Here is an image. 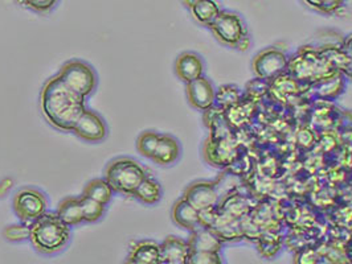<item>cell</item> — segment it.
<instances>
[{
    "instance_id": "7c38bea8",
    "label": "cell",
    "mask_w": 352,
    "mask_h": 264,
    "mask_svg": "<svg viewBox=\"0 0 352 264\" xmlns=\"http://www.w3.org/2000/svg\"><path fill=\"white\" fill-rule=\"evenodd\" d=\"M191 248L188 241H184L175 235L167 237L160 243L162 264H188Z\"/></svg>"
},
{
    "instance_id": "7402d4cb",
    "label": "cell",
    "mask_w": 352,
    "mask_h": 264,
    "mask_svg": "<svg viewBox=\"0 0 352 264\" xmlns=\"http://www.w3.org/2000/svg\"><path fill=\"white\" fill-rule=\"evenodd\" d=\"M272 81L273 84L270 86V90L274 94V97L282 102H285L287 97L297 94L300 90V82L290 73L289 74L282 73Z\"/></svg>"
},
{
    "instance_id": "5bb4252c",
    "label": "cell",
    "mask_w": 352,
    "mask_h": 264,
    "mask_svg": "<svg viewBox=\"0 0 352 264\" xmlns=\"http://www.w3.org/2000/svg\"><path fill=\"white\" fill-rule=\"evenodd\" d=\"M126 263L162 264L160 243L151 239H144L131 243Z\"/></svg>"
},
{
    "instance_id": "4316f807",
    "label": "cell",
    "mask_w": 352,
    "mask_h": 264,
    "mask_svg": "<svg viewBox=\"0 0 352 264\" xmlns=\"http://www.w3.org/2000/svg\"><path fill=\"white\" fill-rule=\"evenodd\" d=\"M160 134L155 131H143L137 139V149L143 158H151L158 145Z\"/></svg>"
},
{
    "instance_id": "7a4b0ae2",
    "label": "cell",
    "mask_w": 352,
    "mask_h": 264,
    "mask_svg": "<svg viewBox=\"0 0 352 264\" xmlns=\"http://www.w3.org/2000/svg\"><path fill=\"white\" fill-rule=\"evenodd\" d=\"M71 229L60 219L57 213L47 211L31 224L30 242L37 252L43 255H54L69 243Z\"/></svg>"
},
{
    "instance_id": "5b68a950",
    "label": "cell",
    "mask_w": 352,
    "mask_h": 264,
    "mask_svg": "<svg viewBox=\"0 0 352 264\" xmlns=\"http://www.w3.org/2000/svg\"><path fill=\"white\" fill-rule=\"evenodd\" d=\"M58 75L68 88L84 98L90 97L98 85V77L93 67L81 60L65 62L58 71Z\"/></svg>"
},
{
    "instance_id": "4fadbf2b",
    "label": "cell",
    "mask_w": 352,
    "mask_h": 264,
    "mask_svg": "<svg viewBox=\"0 0 352 264\" xmlns=\"http://www.w3.org/2000/svg\"><path fill=\"white\" fill-rule=\"evenodd\" d=\"M176 77L184 82H192L204 75V61L195 52H183L177 56L175 61Z\"/></svg>"
},
{
    "instance_id": "8fae6325",
    "label": "cell",
    "mask_w": 352,
    "mask_h": 264,
    "mask_svg": "<svg viewBox=\"0 0 352 264\" xmlns=\"http://www.w3.org/2000/svg\"><path fill=\"white\" fill-rule=\"evenodd\" d=\"M186 94L190 105L199 111L204 112L214 106L216 90L211 81L204 75L186 84Z\"/></svg>"
},
{
    "instance_id": "2e32d148",
    "label": "cell",
    "mask_w": 352,
    "mask_h": 264,
    "mask_svg": "<svg viewBox=\"0 0 352 264\" xmlns=\"http://www.w3.org/2000/svg\"><path fill=\"white\" fill-rule=\"evenodd\" d=\"M182 155V147L176 138L168 134H160L158 145L151 160L160 167L175 164Z\"/></svg>"
},
{
    "instance_id": "484cf974",
    "label": "cell",
    "mask_w": 352,
    "mask_h": 264,
    "mask_svg": "<svg viewBox=\"0 0 352 264\" xmlns=\"http://www.w3.org/2000/svg\"><path fill=\"white\" fill-rule=\"evenodd\" d=\"M309 8L317 11L319 14L331 16L339 14L344 5L347 0H302Z\"/></svg>"
},
{
    "instance_id": "3957f363",
    "label": "cell",
    "mask_w": 352,
    "mask_h": 264,
    "mask_svg": "<svg viewBox=\"0 0 352 264\" xmlns=\"http://www.w3.org/2000/svg\"><path fill=\"white\" fill-rule=\"evenodd\" d=\"M286 71H289L300 84H318L338 73L320 51L311 47H303L292 57Z\"/></svg>"
},
{
    "instance_id": "52a82bcc",
    "label": "cell",
    "mask_w": 352,
    "mask_h": 264,
    "mask_svg": "<svg viewBox=\"0 0 352 264\" xmlns=\"http://www.w3.org/2000/svg\"><path fill=\"white\" fill-rule=\"evenodd\" d=\"M12 208L20 222L32 224L48 211L45 194L35 188H23L16 192Z\"/></svg>"
},
{
    "instance_id": "603a6c76",
    "label": "cell",
    "mask_w": 352,
    "mask_h": 264,
    "mask_svg": "<svg viewBox=\"0 0 352 264\" xmlns=\"http://www.w3.org/2000/svg\"><path fill=\"white\" fill-rule=\"evenodd\" d=\"M114 189L111 188V185L106 181L105 177L104 178H94L91 181H89L84 189V194L88 195L90 198L104 204V205H109L113 195H114Z\"/></svg>"
},
{
    "instance_id": "836d02e7",
    "label": "cell",
    "mask_w": 352,
    "mask_h": 264,
    "mask_svg": "<svg viewBox=\"0 0 352 264\" xmlns=\"http://www.w3.org/2000/svg\"><path fill=\"white\" fill-rule=\"evenodd\" d=\"M250 47H252V38H250V36L247 35L239 43V45L236 47V49L240 51V52H247Z\"/></svg>"
},
{
    "instance_id": "f546056e",
    "label": "cell",
    "mask_w": 352,
    "mask_h": 264,
    "mask_svg": "<svg viewBox=\"0 0 352 264\" xmlns=\"http://www.w3.org/2000/svg\"><path fill=\"white\" fill-rule=\"evenodd\" d=\"M221 252L214 251H191L188 264H221Z\"/></svg>"
},
{
    "instance_id": "d6986e66",
    "label": "cell",
    "mask_w": 352,
    "mask_h": 264,
    "mask_svg": "<svg viewBox=\"0 0 352 264\" xmlns=\"http://www.w3.org/2000/svg\"><path fill=\"white\" fill-rule=\"evenodd\" d=\"M57 215L60 219L67 224L69 228L78 226L84 224V214L81 208L80 197H67L58 204Z\"/></svg>"
},
{
    "instance_id": "9c48e42d",
    "label": "cell",
    "mask_w": 352,
    "mask_h": 264,
    "mask_svg": "<svg viewBox=\"0 0 352 264\" xmlns=\"http://www.w3.org/2000/svg\"><path fill=\"white\" fill-rule=\"evenodd\" d=\"M72 132L88 143H100L107 136V125L98 112L87 108L74 124Z\"/></svg>"
},
{
    "instance_id": "44dd1931",
    "label": "cell",
    "mask_w": 352,
    "mask_h": 264,
    "mask_svg": "<svg viewBox=\"0 0 352 264\" xmlns=\"http://www.w3.org/2000/svg\"><path fill=\"white\" fill-rule=\"evenodd\" d=\"M316 94L323 101H334L346 88V77L338 71L334 75L314 84Z\"/></svg>"
},
{
    "instance_id": "1f68e13d",
    "label": "cell",
    "mask_w": 352,
    "mask_h": 264,
    "mask_svg": "<svg viewBox=\"0 0 352 264\" xmlns=\"http://www.w3.org/2000/svg\"><path fill=\"white\" fill-rule=\"evenodd\" d=\"M298 141L303 147H310L314 143V135L309 130H300L298 132Z\"/></svg>"
},
{
    "instance_id": "ba28073f",
    "label": "cell",
    "mask_w": 352,
    "mask_h": 264,
    "mask_svg": "<svg viewBox=\"0 0 352 264\" xmlns=\"http://www.w3.org/2000/svg\"><path fill=\"white\" fill-rule=\"evenodd\" d=\"M287 64V54L277 47H270L254 56L252 68L256 77L272 81L286 71Z\"/></svg>"
},
{
    "instance_id": "ac0fdd59",
    "label": "cell",
    "mask_w": 352,
    "mask_h": 264,
    "mask_svg": "<svg viewBox=\"0 0 352 264\" xmlns=\"http://www.w3.org/2000/svg\"><path fill=\"white\" fill-rule=\"evenodd\" d=\"M223 11L219 0H199L190 8L191 16L195 21L201 25L210 28L212 23Z\"/></svg>"
},
{
    "instance_id": "83f0119b",
    "label": "cell",
    "mask_w": 352,
    "mask_h": 264,
    "mask_svg": "<svg viewBox=\"0 0 352 264\" xmlns=\"http://www.w3.org/2000/svg\"><path fill=\"white\" fill-rule=\"evenodd\" d=\"M30 235H31V224H27V222L11 225L4 229L6 239L14 243L30 241Z\"/></svg>"
},
{
    "instance_id": "8992f818",
    "label": "cell",
    "mask_w": 352,
    "mask_h": 264,
    "mask_svg": "<svg viewBox=\"0 0 352 264\" xmlns=\"http://www.w3.org/2000/svg\"><path fill=\"white\" fill-rule=\"evenodd\" d=\"M212 35L214 38L228 47L236 49L239 43L249 35L247 24L243 16L234 11H226L223 10L220 15L210 25Z\"/></svg>"
},
{
    "instance_id": "e575fe53",
    "label": "cell",
    "mask_w": 352,
    "mask_h": 264,
    "mask_svg": "<svg viewBox=\"0 0 352 264\" xmlns=\"http://www.w3.org/2000/svg\"><path fill=\"white\" fill-rule=\"evenodd\" d=\"M183 1V5L187 8V10H190L192 5H194L195 3H197L199 0H182Z\"/></svg>"
},
{
    "instance_id": "30bf717a",
    "label": "cell",
    "mask_w": 352,
    "mask_h": 264,
    "mask_svg": "<svg viewBox=\"0 0 352 264\" xmlns=\"http://www.w3.org/2000/svg\"><path fill=\"white\" fill-rule=\"evenodd\" d=\"M183 197L197 211H200L217 206L220 194L217 192V188H216L214 182H212V181H195L191 185H188L186 188Z\"/></svg>"
},
{
    "instance_id": "277c9868",
    "label": "cell",
    "mask_w": 352,
    "mask_h": 264,
    "mask_svg": "<svg viewBox=\"0 0 352 264\" xmlns=\"http://www.w3.org/2000/svg\"><path fill=\"white\" fill-rule=\"evenodd\" d=\"M147 176V169L140 161L131 158H114L105 169L106 181L111 185L114 192L130 197Z\"/></svg>"
},
{
    "instance_id": "4dcf8cb0",
    "label": "cell",
    "mask_w": 352,
    "mask_h": 264,
    "mask_svg": "<svg viewBox=\"0 0 352 264\" xmlns=\"http://www.w3.org/2000/svg\"><path fill=\"white\" fill-rule=\"evenodd\" d=\"M269 88H270L269 81L263 80V78H258V77L256 80L250 81L247 85L248 93L252 97H261V95H264V94L269 91Z\"/></svg>"
},
{
    "instance_id": "6da1fadb",
    "label": "cell",
    "mask_w": 352,
    "mask_h": 264,
    "mask_svg": "<svg viewBox=\"0 0 352 264\" xmlns=\"http://www.w3.org/2000/svg\"><path fill=\"white\" fill-rule=\"evenodd\" d=\"M40 107L45 121L61 132H72L88 108L87 98L68 88L58 74L51 77L41 88Z\"/></svg>"
},
{
    "instance_id": "ffe728a7",
    "label": "cell",
    "mask_w": 352,
    "mask_h": 264,
    "mask_svg": "<svg viewBox=\"0 0 352 264\" xmlns=\"http://www.w3.org/2000/svg\"><path fill=\"white\" fill-rule=\"evenodd\" d=\"M162 195H163L162 185L159 184V181L151 176L146 177L138 185V188L134 191V193L131 194L133 198H135L143 205H148V206L157 205L162 200Z\"/></svg>"
},
{
    "instance_id": "cb8c5ba5",
    "label": "cell",
    "mask_w": 352,
    "mask_h": 264,
    "mask_svg": "<svg viewBox=\"0 0 352 264\" xmlns=\"http://www.w3.org/2000/svg\"><path fill=\"white\" fill-rule=\"evenodd\" d=\"M241 101V93L234 85H223L216 90V99L214 106L220 107L221 110H228L233 106L239 105Z\"/></svg>"
},
{
    "instance_id": "d4e9b609",
    "label": "cell",
    "mask_w": 352,
    "mask_h": 264,
    "mask_svg": "<svg viewBox=\"0 0 352 264\" xmlns=\"http://www.w3.org/2000/svg\"><path fill=\"white\" fill-rule=\"evenodd\" d=\"M81 208L84 214V222L87 224H94L98 222L105 215L106 205L90 198L88 195L82 194L80 197Z\"/></svg>"
},
{
    "instance_id": "9a60e30c",
    "label": "cell",
    "mask_w": 352,
    "mask_h": 264,
    "mask_svg": "<svg viewBox=\"0 0 352 264\" xmlns=\"http://www.w3.org/2000/svg\"><path fill=\"white\" fill-rule=\"evenodd\" d=\"M171 218L179 228L188 230L190 232L201 226L200 213L184 197L179 198L174 204L171 211Z\"/></svg>"
},
{
    "instance_id": "d6a6232c",
    "label": "cell",
    "mask_w": 352,
    "mask_h": 264,
    "mask_svg": "<svg viewBox=\"0 0 352 264\" xmlns=\"http://www.w3.org/2000/svg\"><path fill=\"white\" fill-rule=\"evenodd\" d=\"M342 49H343V52L346 53L349 61H351L352 62V34H350V35L347 36V37L343 40V43H342Z\"/></svg>"
},
{
    "instance_id": "f1b7e54d",
    "label": "cell",
    "mask_w": 352,
    "mask_h": 264,
    "mask_svg": "<svg viewBox=\"0 0 352 264\" xmlns=\"http://www.w3.org/2000/svg\"><path fill=\"white\" fill-rule=\"evenodd\" d=\"M19 4L38 15H47L57 7L60 0H16Z\"/></svg>"
},
{
    "instance_id": "e0dca14e",
    "label": "cell",
    "mask_w": 352,
    "mask_h": 264,
    "mask_svg": "<svg viewBox=\"0 0 352 264\" xmlns=\"http://www.w3.org/2000/svg\"><path fill=\"white\" fill-rule=\"evenodd\" d=\"M188 245L191 251H214L221 252L223 241L216 235L214 231L208 228L200 226L191 231L188 238Z\"/></svg>"
}]
</instances>
